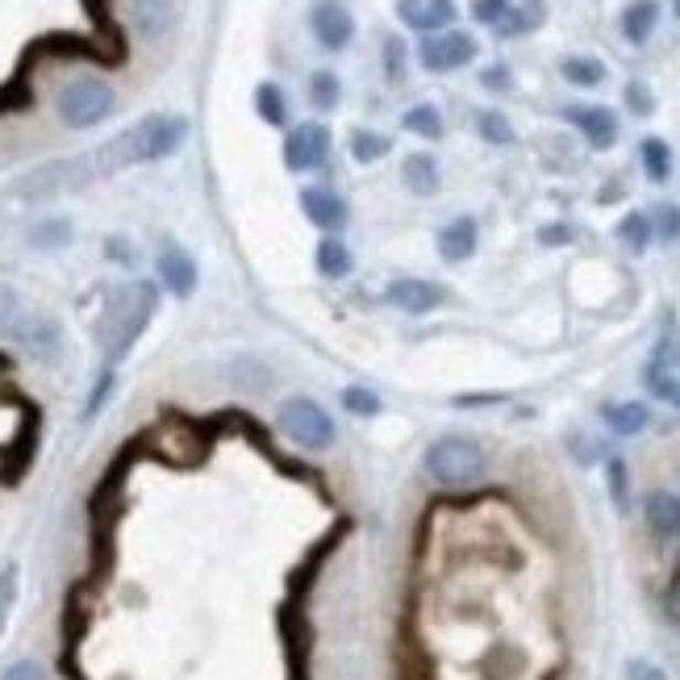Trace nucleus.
Instances as JSON below:
<instances>
[{
    "instance_id": "nucleus-1",
    "label": "nucleus",
    "mask_w": 680,
    "mask_h": 680,
    "mask_svg": "<svg viewBox=\"0 0 680 680\" xmlns=\"http://www.w3.org/2000/svg\"><path fill=\"white\" fill-rule=\"evenodd\" d=\"M189 138V117L180 114H155L134 121L130 130H121L117 138H109L100 151L88 159L93 176H109V171L134 168V163H155V159H168L184 147Z\"/></svg>"
},
{
    "instance_id": "nucleus-2",
    "label": "nucleus",
    "mask_w": 680,
    "mask_h": 680,
    "mask_svg": "<svg viewBox=\"0 0 680 680\" xmlns=\"http://www.w3.org/2000/svg\"><path fill=\"white\" fill-rule=\"evenodd\" d=\"M159 309V288L151 280H134V284H117L114 293L105 297L100 321H96V342L109 360H126L134 351V342L142 339L147 321Z\"/></svg>"
},
{
    "instance_id": "nucleus-3",
    "label": "nucleus",
    "mask_w": 680,
    "mask_h": 680,
    "mask_svg": "<svg viewBox=\"0 0 680 680\" xmlns=\"http://www.w3.org/2000/svg\"><path fill=\"white\" fill-rule=\"evenodd\" d=\"M426 472L443 489H468L485 476V447L472 435H443L426 447Z\"/></svg>"
},
{
    "instance_id": "nucleus-4",
    "label": "nucleus",
    "mask_w": 680,
    "mask_h": 680,
    "mask_svg": "<svg viewBox=\"0 0 680 680\" xmlns=\"http://www.w3.org/2000/svg\"><path fill=\"white\" fill-rule=\"evenodd\" d=\"M276 422H280L284 435L293 438L297 447H305V451H326V447H334V438H339V426H334L330 410L314 397L280 401Z\"/></svg>"
},
{
    "instance_id": "nucleus-5",
    "label": "nucleus",
    "mask_w": 680,
    "mask_h": 680,
    "mask_svg": "<svg viewBox=\"0 0 680 680\" xmlns=\"http://www.w3.org/2000/svg\"><path fill=\"white\" fill-rule=\"evenodd\" d=\"M117 96L114 88L105 84V79L96 76H79V79H67L63 88H59V100L55 109L63 117V126H72V130H88V126H100L105 117L114 114Z\"/></svg>"
},
{
    "instance_id": "nucleus-6",
    "label": "nucleus",
    "mask_w": 680,
    "mask_h": 680,
    "mask_svg": "<svg viewBox=\"0 0 680 680\" xmlns=\"http://www.w3.org/2000/svg\"><path fill=\"white\" fill-rule=\"evenodd\" d=\"M480 55V42L468 34V30H443V34H426L422 46H417V63L435 76H447V72H459L468 67L472 59Z\"/></svg>"
},
{
    "instance_id": "nucleus-7",
    "label": "nucleus",
    "mask_w": 680,
    "mask_h": 680,
    "mask_svg": "<svg viewBox=\"0 0 680 680\" xmlns=\"http://www.w3.org/2000/svg\"><path fill=\"white\" fill-rule=\"evenodd\" d=\"M330 159V126L326 121H301L293 126L284 138V168L305 176V171H318Z\"/></svg>"
},
{
    "instance_id": "nucleus-8",
    "label": "nucleus",
    "mask_w": 680,
    "mask_h": 680,
    "mask_svg": "<svg viewBox=\"0 0 680 680\" xmlns=\"http://www.w3.org/2000/svg\"><path fill=\"white\" fill-rule=\"evenodd\" d=\"M384 301L401 309V314H410V318H422V314H431L438 305L447 301V288L435 280H417V276H405V280H393L384 288Z\"/></svg>"
},
{
    "instance_id": "nucleus-9",
    "label": "nucleus",
    "mask_w": 680,
    "mask_h": 680,
    "mask_svg": "<svg viewBox=\"0 0 680 680\" xmlns=\"http://www.w3.org/2000/svg\"><path fill=\"white\" fill-rule=\"evenodd\" d=\"M564 121H572L581 130V138L593 151H609L618 142V114L605 109V105H567Z\"/></svg>"
},
{
    "instance_id": "nucleus-10",
    "label": "nucleus",
    "mask_w": 680,
    "mask_h": 680,
    "mask_svg": "<svg viewBox=\"0 0 680 680\" xmlns=\"http://www.w3.org/2000/svg\"><path fill=\"white\" fill-rule=\"evenodd\" d=\"M309 30H314V39H318L326 51H342V46H351V39H355V21H351V13L342 9L339 0H321V4H314Z\"/></svg>"
},
{
    "instance_id": "nucleus-11",
    "label": "nucleus",
    "mask_w": 680,
    "mask_h": 680,
    "mask_svg": "<svg viewBox=\"0 0 680 680\" xmlns=\"http://www.w3.org/2000/svg\"><path fill=\"white\" fill-rule=\"evenodd\" d=\"M301 213L321 230V234H339V230L351 222V205H347L334 189H321V184L301 192Z\"/></svg>"
},
{
    "instance_id": "nucleus-12",
    "label": "nucleus",
    "mask_w": 680,
    "mask_h": 680,
    "mask_svg": "<svg viewBox=\"0 0 680 680\" xmlns=\"http://www.w3.org/2000/svg\"><path fill=\"white\" fill-rule=\"evenodd\" d=\"M455 0H397V18L417 30L422 39L426 34H443V30H451L455 21Z\"/></svg>"
},
{
    "instance_id": "nucleus-13",
    "label": "nucleus",
    "mask_w": 680,
    "mask_h": 680,
    "mask_svg": "<svg viewBox=\"0 0 680 680\" xmlns=\"http://www.w3.org/2000/svg\"><path fill=\"white\" fill-rule=\"evenodd\" d=\"M155 267H159V280H163V288H168L171 297H192V288H196V259H192L184 246L163 243Z\"/></svg>"
},
{
    "instance_id": "nucleus-14",
    "label": "nucleus",
    "mask_w": 680,
    "mask_h": 680,
    "mask_svg": "<svg viewBox=\"0 0 680 680\" xmlns=\"http://www.w3.org/2000/svg\"><path fill=\"white\" fill-rule=\"evenodd\" d=\"M476 246H480V226H476V217H451L447 226L438 230V259L443 264H464V259H472Z\"/></svg>"
},
{
    "instance_id": "nucleus-15",
    "label": "nucleus",
    "mask_w": 680,
    "mask_h": 680,
    "mask_svg": "<svg viewBox=\"0 0 680 680\" xmlns=\"http://www.w3.org/2000/svg\"><path fill=\"white\" fill-rule=\"evenodd\" d=\"M59 321H51V318H42V314H30V318L21 321V330L13 334V342L18 347H25L34 360H51L59 351Z\"/></svg>"
},
{
    "instance_id": "nucleus-16",
    "label": "nucleus",
    "mask_w": 680,
    "mask_h": 680,
    "mask_svg": "<svg viewBox=\"0 0 680 680\" xmlns=\"http://www.w3.org/2000/svg\"><path fill=\"white\" fill-rule=\"evenodd\" d=\"M602 422L618 438H635V435H642V431L651 426V410H647L642 401H605Z\"/></svg>"
},
{
    "instance_id": "nucleus-17",
    "label": "nucleus",
    "mask_w": 680,
    "mask_h": 680,
    "mask_svg": "<svg viewBox=\"0 0 680 680\" xmlns=\"http://www.w3.org/2000/svg\"><path fill=\"white\" fill-rule=\"evenodd\" d=\"M642 518H647V527L651 534H660V539H677L680 534V497L677 492H647V501H642Z\"/></svg>"
},
{
    "instance_id": "nucleus-18",
    "label": "nucleus",
    "mask_w": 680,
    "mask_h": 680,
    "mask_svg": "<svg viewBox=\"0 0 680 680\" xmlns=\"http://www.w3.org/2000/svg\"><path fill=\"white\" fill-rule=\"evenodd\" d=\"M401 184L414 192V196H435L438 184H443L435 155H426V151L405 155V163H401Z\"/></svg>"
},
{
    "instance_id": "nucleus-19",
    "label": "nucleus",
    "mask_w": 680,
    "mask_h": 680,
    "mask_svg": "<svg viewBox=\"0 0 680 680\" xmlns=\"http://www.w3.org/2000/svg\"><path fill=\"white\" fill-rule=\"evenodd\" d=\"M314 267H318L321 280H347L351 272H355V255H351V246L334 238V234H326L314 251Z\"/></svg>"
},
{
    "instance_id": "nucleus-20",
    "label": "nucleus",
    "mask_w": 680,
    "mask_h": 680,
    "mask_svg": "<svg viewBox=\"0 0 680 680\" xmlns=\"http://www.w3.org/2000/svg\"><path fill=\"white\" fill-rule=\"evenodd\" d=\"M660 25V0H630L623 9V39L642 46Z\"/></svg>"
},
{
    "instance_id": "nucleus-21",
    "label": "nucleus",
    "mask_w": 680,
    "mask_h": 680,
    "mask_svg": "<svg viewBox=\"0 0 680 680\" xmlns=\"http://www.w3.org/2000/svg\"><path fill=\"white\" fill-rule=\"evenodd\" d=\"M130 18L147 39H159L176 21V0H130Z\"/></svg>"
},
{
    "instance_id": "nucleus-22",
    "label": "nucleus",
    "mask_w": 680,
    "mask_h": 680,
    "mask_svg": "<svg viewBox=\"0 0 680 680\" xmlns=\"http://www.w3.org/2000/svg\"><path fill=\"white\" fill-rule=\"evenodd\" d=\"M548 21V4L543 0H522V4H513L506 21L497 25V34L501 39H518V34H530V30H539Z\"/></svg>"
},
{
    "instance_id": "nucleus-23",
    "label": "nucleus",
    "mask_w": 680,
    "mask_h": 680,
    "mask_svg": "<svg viewBox=\"0 0 680 680\" xmlns=\"http://www.w3.org/2000/svg\"><path fill=\"white\" fill-rule=\"evenodd\" d=\"M639 159H642V171H647V180L651 184H668V176H672V147L656 138V134H647L639 142Z\"/></svg>"
},
{
    "instance_id": "nucleus-24",
    "label": "nucleus",
    "mask_w": 680,
    "mask_h": 680,
    "mask_svg": "<svg viewBox=\"0 0 680 680\" xmlns=\"http://www.w3.org/2000/svg\"><path fill=\"white\" fill-rule=\"evenodd\" d=\"M255 114L264 117L267 126H276V130H284V126H288V96H284L280 84L264 79V84L255 88Z\"/></svg>"
},
{
    "instance_id": "nucleus-25",
    "label": "nucleus",
    "mask_w": 680,
    "mask_h": 680,
    "mask_svg": "<svg viewBox=\"0 0 680 680\" xmlns=\"http://www.w3.org/2000/svg\"><path fill=\"white\" fill-rule=\"evenodd\" d=\"M560 76L576 88H597V84H605V63L593 55H567L560 63Z\"/></svg>"
},
{
    "instance_id": "nucleus-26",
    "label": "nucleus",
    "mask_w": 680,
    "mask_h": 680,
    "mask_svg": "<svg viewBox=\"0 0 680 680\" xmlns=\"http://www.w3.org/2000/svg\"><path fill=\"white\" fill-rule=\"evenodd\" d=\"M393 151V138L380 130H368V126H355L351 130V159L355 163H376L384 155Z\"/></svg>"
},
{
    "instance_id": "nucleus-27",
    "label": "nucleus",
    "mask_w": 680,
    "mask_h": 680,
    "mask_svg": "<svg viewBox=\"0 0 680 680\" xmlns=\"http://www.w3.org/2000/svg\"><path fill=\"white\" fill-rule=\"evenodd\" d=\"M342 100V79L334 72H314L309 76V105L318 109V114H334Z\"/></svg>"
},
{
    "instance_id": "nucleus-28",
    "label": "nucleus",
    "mask_w": 680,
    "mask_h": 680,
    "mask_svg": "<svg viewBox=\"0 0 680 680\" xmlns=\"http://www.w3.org/2000/svg\"><path fill=\"white\" fill-rule=\"evenodd\" d=\"M651 238H656V234H651V217L639 213V209L626 213L623 222H618V243H623L630 255H642V251L651 246Z\"/></svg>"
},
{
    "instance_id": "nucleus-29",
    "label": "nucleus",
    "mask_w": 680,
    "mask_h": 680,
    "mask_svg": "<svg viewBox=\"0 0 680 680\" xmlns=\"http://www.w3.org/2000/svg\"><path fill=\"white\" fill-rule=\"evenodd\" d=\"M401 126L410 134H417V138H426V142H438V138H443V114H438L435 105H414V109H405Z\"/></svg>"
},
{
    "instance_id": "nucleus-30",
    "label": "nucleus",
    "mask_w": 680,
    "mask_h": 680,
    "mask_svg": "<svg viewBox=\"0 0 680 680\" xmlns=\"http://www.w3.org/2000/svg\"><path fill=\"white\" fill-rule=\"evenodd\" d=\"M25 318H30V309H25V301L18 297V288L0 284V339L13 342V334L21 330V321Z\"/></svg>"
},
{
    "instance_id": "nucleus-31",
    "label": "nucleus",
    "mask_w": 680,
    "mask_h": 680,
    "mask_svg": "<svg viewBox=\"0 0 680 680\" xmlns=\"http://www.w3.org/2000/svg\"><path fill=\"white\" fill-rule=\"evenodd\" d=\"M605 480H609V501H614V510L626 513L630 510V472H626L623 455H605Z\"/></svg>"
},
{
    "instance_id": "nucleus-32",
    "label": "nucleus",
    "mask_w": 680,
    "mask_h": 680,
    "mask_svg": "<svg viewBox=\"0 0 680 680\" xmlns=\"http://www.w3.org/2000/svg\"><path fill=\"white\" fill-rule=\"evenodd\" d=\"M476 134L489 142V147H513V126H510V117L506 114H497V109H480L476 114Z\"/></svg>"
},
{
    "instance_id": "nucleus-33",
    "label": "nucleus",
    "mask_w": 680,
    "mask_h": 680,
    "mask_svg": "<svg viewBox=\"0 0 680 680\" xmlns=\"http://www.w3.org/2000/svg\"><path fill=\"white\" fill-rule=\"evenodd\" d=\"M342 410L355 417H380L384 410V401L372 393V389H363V384H351V389H342Z\"/></svg>"
},
{
    "instance_id": "nucleus-34",
    "label": "nucleus",
    "mask_w": 680,
    "mask_h": 680,
    "mask_svg": "<svg viewBox=\"0 0 680 680\" xmlns=\"http://www.w3.org/2000/svg\"><path fill=\"white\" fill-rule=\"evenodd\" d=\"M30 243L42 246V251H55V246H67V243H72V222H67V217H46L42 226H34V234H30Z\"/></svg>"
},
{
    "instance_id": "nucleus-35",
    "label": "nucleus",
    "mask_w": 680,
    "mask_h": 680,
    "mask_svg": "<svg viewBox=\"0 0 680 680\" xmlns=\"http://www.w3.org/2000/svg\"><path fill=\"white\" fill-rule=\"evenodd\" d=\"M18 585H21L18 564L0 567V635H4V626H9V614H13V605H18Z\"/></svg>"
},
{
    "instance_id": "nucleus-36",
    "label": "nucleus",
    "mask_w": 680,
    "mask_h": 680,
    "mask_svg": "<svg viewBox=\"0 0 680 680\" xmlns=\"http://www.w3.org/2000/svg\"><path fill=\"white\" fill-rule=\"evenodd\" d=\"M680 363V330L677 326H668L656 342V351H651V368H663V372H672Z\"/></svg>"
},
{
    "instance_id": "nucleus-37",
    "label": "nucleus",
    "mask_w": 680,
    "mask_h": 680,
    "mask_svg": "<svg viewBox=\"0 0 680 680\" xmlns=\"http://www.w3.org/2000/svg\"><path fill=\"white\" fill-rule=\"evenodd\" d=\"M651 217V234L663 238V243H672L680 238V205H660L656 213H647Z\"/></svg>"
},
{
    "instance_id": "nucleus-38",
    "label": "nucleus",
    "mask_w": 680,
    "mask_h": 680,
    "mask_svg": "<svg viewBox=\"0 0 680 680\" xmlns=\"http://www.w3.org/2000/svg\"><path fill=\"white\" fill-rule=\"evenodd\" d=\"M510 9H513V0H472V18L480 21V25H489V30H497Z\"/></svg>"
},
{
    "instance_id": "nucleus-39",
    "label": "nucleus",
    "mask_w": 680,
    "mask_h": 680,
    "mask_svg": "<svg viewBox=\"0 0 680 680\" xmlns=\"http://www.w3.org/2000/svg\"><path fill=\"white\" fill-rule=\"evenodd\" d=\"M626 105H630V114L635 117L656 114V96H651V88H647L642 79H630V84H626Z\"/></svg>"
},
{
    "instance_id": "nucleus-40",
    "label": "nucleus",
    "mask_w": 680,
    "mask_h": 680,
    "mask_svg": "<svg viewBox=\"0 0 680 680\" xmlns=\"http://www.w3.org/2000/svg\"><path fill=\"white\" fill-rule=\"evenodd\" d=\"M384 76L397 84L405 76V42L393 34V39H384Z\"/></svg>"
},
{
    "instance_id": "nucleus-41",
    "label": "nucleus",
    "mask_w": 680,
    "mask_h": 680,
    "mask_svg": "<svg viewBox=\"0 0 680 680\" xmlns=\"http://www.w3.org/2000/svg\"><path fill=\"white\" fill-rule=\"evenodd\" d=\"M480 84H485L489 93H510V88H513V72L506 67V63H492V67H485V72H480Z\"/></svg>"
},
{
    "instance_id": "nucleus-42",
    "label": "nucleus",
    "mask_w": 680,
    "mask_h": 680,
    "mask_svg": "<svg viewBox=\"0 0 680 680\" xmlns=\"http://www.w3.org/2000/svg\"><path fill=\"white\" fill-rule=\"evenodd\" d=\"M114 384H117L114 372H100V380H96V389H93V401L84 405V417H96V414H100V405L114 397Z\"/></svg>"
},
{
    "instance_id": "nucleus-43",
    "label": "nucleus",
    "mask_w": 680,
    "mask_h": 680,
    "mask_svg": "<svg viewBox=\"0 0 680 680\" xmlns=\"http://www.w3.org/2000/svg\"><path fill=\"white\" fill-rule=\"evenodd\" d=\"M567 447L576 451V459H581V464H597V459H605V455H609L602 443H593V438H585V435H572V438H567Z\"/></svg>"
},
{
    "instance_id": "nucleus-44",
    "label": "nucleus",
    "mask_w": 680,
    "mask_h": 680,
    "mask_svg": "<svg viewBox=\"0 0 680 680\" xmlns=\"http://www.w3.org/2000/svg\"><path fill=\"white\" fill-rule=\"evenodd\" d=\"M0 680H51V677H46V668H42V663L18 660V663H9V668H4V677Z\"/></svg>"
},
{
    "instance_id": "nucleus-45",
    "label": "nucleus",
    "mask_w": 680,
    "mask_h": 680,
    "mask_svg": "<svg viewBox=\"0 0 680 680\" xmlns=\"http://www.w3.org/2000/svg\"><path fill=\"white\" fill-rule=\"evenodd\" d=\"M626 680H668L663 668H656L651 660H630L626 663Z\"/></svg>"
},
{
    "instance_id": "nucleus-46",
    "label": "nucleus",
    "mask_w": 680,
    "mask_h": 680,
    "mask_svg": "<svg viewBox=\"0 0 680 680\" xmlns=\"http://www.w3.org/2000/svg\"><path fill=\"white\" fill-rule=\"evenodd\" d=\"M539 243H543V246L572 243V226H564V222H560V226H543V230H539Z\"/></svg>"
},
{
    "instance_id": "nucleus-47",
    "label": "nucleus",
    "mask_w": 680,
    "mask_h": 680,
    "mask_svg": "<svg viewBox=\"0 0 680 680\" xmlns=\"http://www.w3.org/2000/svg\"><path fill=\"white\" fill-rule=\"evenodd\" d=\"M109 259H117V264H130V246H126V238H109Z\"/></svg>"
},
{
    "instance_id": "nucleus-48",
    "label": "nucleus",
    "mask_w": 680,
    "mask_h": 680,
    "mask_svg": "<svg viewBox=\"0 0 680 680\" xmlns=\"http://www.w3.org/2000/svg\"><path fill=\"white\" fill-rule=\"evenodd\" d=\"M668 614H672V623L680 626V588L672 593V597H668Z\"/></svg>"
},
{
    "instance_id": "nucleus-49",
    "label": "nucleus",
    "mask_w": 680,
    "mask_h": 680,
    "mask_svg": "<svg viewBox=\"0 0 680 680\" xmlns=\"http://www.w3.org/2000/svg\"><path fill=\"white\" fill-rule=\"evenodd\" d=\"M672 410H680V397H677V405H672Z\"/></svg>"
},
{
    "instance_id": "nucleus-50",
    "label": "nucleus",
    "mask_w": 680,
    "mask_h": 680,
    "mask_svg": "<svg viewBox=\"0 0 680 680\" xmlns=\"http://www.w3.org/2000/svg\"><path fill=\"white\" fill-rule=\"evenodd\" d=\"M677 18H680V0H677Z\"/></svg>"
},
{
    "instance_id": "nucleus-51",
    "label": "nucleus",
    "mask_w": 680,
    "mask_h": 680,
    "mask_svg": "<svg viewBox=\"0 0 680 680\" xmlns=\"http://www.w3.org/2000/svg\"><path fill=\"white\" fill-rule=\"evenodd\" d=\"M677 480H680V472H677Z\"/></svg>"
}]
</instances>
